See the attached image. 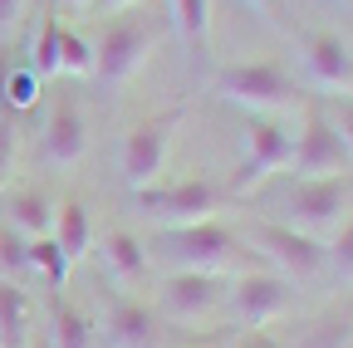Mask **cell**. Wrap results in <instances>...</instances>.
<instances>
[{
	"instance_id": "cell-28",
	"label": "cell",
	"mask_w": 353,
	"mask_h": 348,
	"mask_svg": "<svg viewBox=\"0 0 353 348\" xmlns=\"http://www.w3.org/2000/svg\"><path fill=\"white\" fill-rule=\"evenodd\" d=\"M245 6L265 20V25H275V30H285V0H245Z\"/></svg>"
},
{
	"instance_id": "cell-29",
	"label": "cell",
	"mask_w": 353,
	"mask_h": 348,
	"mask_svg": "<svg viewBox=\"0 0 353 348\" xmlns=\"http://www.w3.org/2000/svg\"><path fill=\"white\" fill-rule=\"evenodd\" d=\"M231 348H285L270 329H241V338L231 343Z\"/></svg>"
},
{
	"instance_id": "cell-14",
	"label": "cell",
	"mask_w": 353,
	"mask_h": 348,
	"mask_svg": "<svg viewBox=\"0 0 353 348\" xmlns=\"http://www.w3.org/2000/svg\"><path fill=\"white\" fill-rule=\"evenodd\" d=\"M39 147H44V162H54V167H74L88 152V118H83V103L74 94L50 103L44 127H39Z\"/></svg>"
},
{
	"instance_id": "cell-1",
	"label": "cell",
	"mask_w": 353,
	"mask_h": 348,
	"mask_svg": "<svg viewBox=\"0 0 353 348\" xmlns=\"http://www.w3.org/2000/svg\"><path fill=\"white\" fill-rule=\"evenodd\" d=\"M255 201H265V216L309 240H334L353 221V172L339 177H270Z\"/></svg>"
},
{
	"instance_id": "cell-9",
	"label": "cell",
	"mask_w": 353,
	"mask_h": 348,
	"mask_svg": "<svg viewBox=\"0 0 353 348\" xmlns=\"http://www.w3.org/2000/svg\"><path fill=\"white\" fill-rule=\"evenodd\" d=\"M294 285L275 270H241L226 285V314L241 329H270L280 314H290Z\"/></svg>"
},
{
	"instance_id": "cell-30",
	"label": "cell",
	"mask_w": 353,
	"mask_h": 348,
	"mask_svg": "<svg viewBox=\"0 0 353 348\" xmlns=\"http://www.w3.org/2000/svg\"><path fill=\"white\" fill-rule=\"evenodd\" d=\"M10 162H15V127L6 118V123H0V182L10 177Z\"/></svg>"
},
{
	"instance_id": "cell-7",
	"label": "cell",
	"mask_w": 353,
	"mask_h": 348,
	"mask_svg": "<svg viewBox=\"0 0 353 348\" xmlns=\"http://www.w3.org/2000/svg\"><path fill=\"white\" fill-rule=\"evenodd\" d=\"M231 275H201V270H167L157 289V319L167 324H206L226 309Z\"/></svg>"
},
{
	"instance_id": "cell-25",
	"label": "cell",
	"mask_w": 353,
	"mask_h": 348,
	"mask_svg": "<svg viewBox=\"0 0 353 348\" xmlns=\"http://www.w3.org/2000/svg\"><path fill=\"white\" fill-rule=\"evenodd\" d=\"M39 83H44V79H39L30 64H10V69H6V108H10V113L30 108V103L39 99Z\"/></svg>"
},
{
	"instance_id": "cell-13",
	"label": "cell",
	"mask_w": 353,
	"mask_h": 348,
	"mask_svg": "<svg viewBox=\"0 0 353 348\" xmlns=\"http://www.w3.org/2000/svg\"><path fill=\"white\" fill-rule=\"evenodd\" d=\"M157 309L143 304L138 294H123V289H108L103 294V338L113 348H157L162 329H157Z\"/></svg>"
},
{
	"instance_id": "cell-17",
	"label": "cell",
	"mask_w": 353,
	"mask_h": 348,
	"mask_svg": "<svg viewBox=\"0 0 353 348\" xmlns=\"http://www.w3.org/2000/svg\"><path fill=\"white\" fill-rule=\"evenodd\" d=\"M54 206H59V201H54L50 192L20 187V192L6 196V206H0V221L15 226L25 240H39V236H50V226H54Z\"/></svg>"
},
{
	"instance_id": "cell-24",
	"label": "cell",
	"mask_w": 353,
	"mask_h": 348,
	"mask_svg": "<svg viewBox=\"0 0 353 348\" xmlns=\"http://www.w3.org/2000/svg\"><path fill=\"white\" fill-rule=\"evenodd\" d=\"M30 260H34V280H44L50 289H64V280H69V270H74V260L54 245V236L30 240Z\"/></svg>"
},
{
	"instance_id": "cell-11",
	"label": "cell",
	"mask_w": 353,
	"mask_h": 348,
	"mask_svg": "<svg viewBox=\"0 0 353 348\" xmlns=\"http://www.w3.org/2000/svg\"><path fill=\"white\" fill-rule=\"evenodd\" d=\"M176 127H182V108L157 113V118H143V123L123 138L118 167H123L128 192H138V187H157V177H162V167H167V147H172V133H176Z\"/></svg>"
},
{
	"instance_id": "cell-5",
	"label": "cell",
	"mask_w": 353,
	"mask_h": 348,
	"mask_svg": "<svg viewBox=\"0 0 353 348\" xmlns=\"http://www.w3.org/2000/svg\"><path fill=\"white\" fill-rule=\"evenodd\" d=\"M128 206H132V216L152 221L157 231H172V226L211 221L221 211V187L206 177H187L172 187H138V192H128Z\"/></svg>"
},
{
	"instance_id": "cell-3",
	"label": "cell",
	"mask_w": 353,
	"mask_h": 348,
	"mask_svg": "<svg viewBox=\"0 0 353 348\" xmlns=\"http://www.w3.org/2000/svg\"><path fill=\"white\" fill-rule=\"evenodd\" d=\"M157 50V25L148 20V10H118L99 25L94 34V79L103 89H123L128 79H138L143 64Z\"/></svg>"
},
{
	"instance_id": "cell-16",
	"label": "cell",
	"mask_w": 353,
	"mask_h": 348,
	"mask_svg": "<svg viewBox=\"0 0 353 348\" xmlns=\"http://www.w3.org/2000/svg\"><path fill=\"white\" fill-rule=\"evenodd\" d=\"M39 324H34V299L25 285L0 280V348H34Z\"/></svg>"
},
{
	"instance_id": "cell-27",
	"label": "cell",
	"mask_w": 353,
	"mask_h": 348,
	"mask_svg": "<svg viewBox=\"0 0 353 348\" xmlns=\"http://www.w3.org/2000/svg\"><path fill=\"white\" fill-rule=\"evenodd\" d=\"M324 250H329V270H334L339 280H353V221H348Z\"/></svg>"
},
{
	"instance_id": "cell-6",
	"label": "cell",
	"mask_w": 353,
	"mask_h": 348,
	"mask_svg": "<svg viewBox=\"0 0 353 348\" xmlns=\"http://www.w3.org/2000/svg\"><path fill=\"white\" fill-rule=\"evenodd\" d=\"M294 152V127L280 123L275 113H250L241 133V167H236V192H260L270 177L290 167Z\"/></svg>"
},
{
	"instance_id": "cell-19",
	"label": "cell",
	"mask_w": 353,
	"mask_h": 348,
	"mask_svg": "<svg viewBox=\"0 0 353 348\" xmlns=\"http://www.w3.org/2000/svg\"><path fill=\"white\" fill-rule=\"evenodd\" d=\"M54 245L69 255V260H83L88 250H94V221H88V206L83 201H59L54 206V226H50Z\"/></svg>"
},
{
	"instance_id": "cell-4",
	"label": "cell",
	"mask_w": 353,
	"mask_h": 348,
	"mask_svg": "<svg viewBox=\"0 0 353 348\" xmlns=\"http://www.w3.org/2000/svg\"><path fill=\"white\" fill-rule=\"evenodd\" d=\"M211 94L221 103H236L245 113H285L299 103V79L280 59H241V64H221L211 74Z\"/></svg>"
},
{
	"instance_id": "cell-21",
	"label": "cell",
	"mask_w": 353,
	"mask_h": 348,
	"mask_svg": "<svg viewBox=\"0 0 353 348\" xmlns=\"http://www.w3.org/2000/svg\"><path fill=\"white\" fill-rule=\"evenodd\" d=\"M59 79H94V39L59 25V50H54Z\"/></svg>"
},
{
	"instance_id": "cell-33",
	"label": "cell",
	"mask_w": 353,
	"mask_h": 348,
	"mask_svg": "<svg viewBox=\"0 0 353 348\" xmlns=\"http://www.w3.org/2000/svg\"><path fill=\"white\" fill-rule=\"evenodd\" d=\"M59 6H69V10H88L94 0H59Z\"/></svg>"
},
{
	"instance_id": "cell-23",
	"label": "cell",
	"mask_w": 353,
	"mask_h": 348,
	"mask_svg": "<svg viewBox=\"0 0 353 348\" xmlns=\"http://www.w3.org/2000/svg\"><path fill=\"white\" fill-rule=\"evenodd\" d=\"M0 280H34V260H30V240L0 221Z\"/></svg>"
},
{
	"instance_id": "cell-32",
	"label": "cell",
	"mask_w": 353,
	"mask_h": 348,
	"mask_svg": "<svg viewBox=\"0 0 353 348\" xmlns=\"http://www.w3.org/2000/svg\"><path fill=\"white\" fill-rule=\"evenodd\" d=\"M138 6H143V0H94L88 10H94V15L103 20V15H118V10H138Z\"/></svg>"
},
{
	"instance_id": "cell-12",
	"label": "cell",
	"mask_w": 353,
	"mask_h": 348,
	"mask_svg": "<svg viewBox=\"0 0 353 348\" xmlns=\"http://www.w3.org/2000/svg\"><path fill=\"white\" fill-rule=\"evenodd\" d=\"M299 69H304V83H314L324 94H353V50L334 30L299 34Z\"/></svg>"
},
{
	"instance_id": "cell-18",
	"label": "cell",
	"mask_w": 353,
	"mask_h": 348,
	"mask_svg": "<svg viewBox=\"0 0 353 348\" xmlns=\"http://www.w3.org/2000/svg\"><path fill=\"white\" fill-rule=\"evenodd\" d=\"M50 348H94V319H88L79 304H69L64 294L50 299V329H44Z\"/></svg>"
},
{
	"instance_id": "cell-26",
	"label": "cell",
	"mask_w": 353,
	"mask_h": 348,
	"mask_svg": "<svg viewBox=\"0 0 353 348\" xmlns=\"http://www.w3.org/2000/svg\"><path fill=\"white\" fill-rule=\"evenodd\" d=\"M324 118L334 123V133L343 138V147L353 152V94H324Z\"/></svg>"
},
{
	"instance_id": "cell-20",
	"label": "cell",
	"mask_w": 353,
	"mask_h": 348,
	"mask_svg": "<svg viewBox=\"0 0 353 348\" xmlns=\"http://www.w3.org/2000/svg\"><path fill=\"white\" fill-rule=\"evenodd\" d=\"M54 50H59V15L44 10V15L34 20V39H30V50H25V64H30L39 79H59Z\"/></svg>"
},
{
	"instance_id": "cell-34",
	"label": "cell",
	"mask_w": 353,
	"mask_h": 348,
	"mask_svg": "<svg viewBox=\"0 0 353 348\" xmlns=\"http://www.w3.org/2000/svg\"><path fill=\"white\" fill-rule=\"evenodd\" d=\"M334 6H343V10H353V0H334Z\"/></svg>"
},
{
	"instance_id": "cell-10",
	"label": "cell",
	"mask_w": 353,
	"mask_h": 348,
	"mask_svg": "<svg viewBox=\"0 0 353 348\" xmlns=\"http://www.w3.org/2000/svg\"><path fill=\"white\" fill-rule=\"evenodd\" d=\"M250 245L265 250L270 270L285 275L290 285H294V280H314V275L329 270V250H324V240H309V236H299V231L270 221V216H260V221L250 226Z\"/></svg>"
},
{
	"instance_id": "cell-2",
	"label": "cell",
	"mask_w": 353,
	"mask_h": 348,
	"mask_svg": "<svg viewBox=\"0 0 353 348\" xmlns=\"http://www.w3.org/2000/svg\"><path fill=\"white\" fill-rule=\"evenodd\" d=\"M241 236L226 226V221H192V226H172V231H157L148 255L167 270H201V275H231L236 260H241Z\"/></svg>"
},
{
	"instance_id": "cell-8",
	"label": "cell",
	"mask_w": 353,
	"mask_h": 348,
	"mask_svg": "<svg viewBox=\"0 0 353 348\" xmlns=\"http://www.w3.org/2000/svg\"><path fill=\"white\" fill-rule=\"evenodd\" d=\"M339 172H353V152L334 133V123L324 118V108L319 103H304L285 177H339Z\"/></svg>"
},
{
	"instance_id": "cell-31",
	"label": "cell",
	"mask_w": 353,
	"mask_h": 348,
	"mask_svg": "<svg viewBox=\"0 0 353 348\" xmlns=\"http://www.w3.org/2000/svg\"><path fill=\"white\" fill-rule=\"evenodd\" d=\"M25 6H30V0H0V39H6V34H10V30L20 25Z\"/></svg>"
},
{
	"instance_id": "cell-22",
	"label": "cell",
	"mask_w": 353,
	"mask_h": 348,
	"mask_svg": "<svg viewBox=\"0 0 353 348\" xmlns=\"http://www.w3.org/2000/svg\"><path fill=\"white\" fill-rule=\"evenodd\" d=\"M172 6V30L182 45H206L211 30V0H167Z\"/></svg>"
},
{
	"instance_id": "cell-15",
	"label": "cell",
	"mask_w": 353,
	"mask_h": 348,
	"mask_svg": "<svg viewBox=\"0 0 353 348\" xmlns=\"http://www.w3.org/2000/svg\"><path fill=\"white\" fill-rule=\"evenodd\" d=\"M94 255H99V265L108 270L113 289H143V285H148V275H152L148 240H143V236H132V231H123V226L103 231V236H99V245H94Z\"/></svg>"
},
{
	"instance_id": "cell-35",
	"label": "cell",
	"mask_w": 353,
	"mask_h": 348,
	"mask_svg": "<svg viewBox=\"0 0 353 348\" xmlns=\"http://www.w3.org/2000/svg\"><path fill=\"white\" fill-rule=\"evenodd\" d=\"M34 348H50V343H44V334H39V338H34Z\"/></svg>"
}]
</instances>
